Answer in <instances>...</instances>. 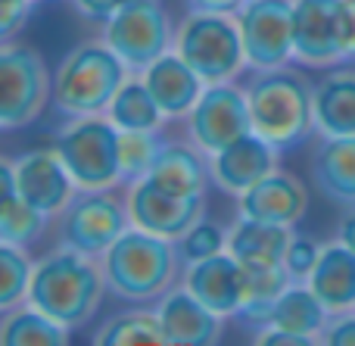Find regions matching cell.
Here are the masks:
<instances>
[{
  "instance_id": "1",
  "label": "cell",
  "mask_w": 355,
  "mask_h": 346,
  "mask_svg": "<svg viewBox=\"0 0 355 346\" xmlns=\"http://www.w3.org/2000/svg\"><path fill=\"white\" fill-rule=\"evenodd\" d=\"M252 131L277 153L306 144L315 135V85L290 66L262 69L246 85Z\"/></svg>"
},
{
  "instance_id": "2",
  "label": "cell",
  "mask_w": 355,
  "mask_h": 346,
  "mask_svg": "<svg viewBox=\"0 0 355 346\" xmlns=\"http://www.w3.org/2000/svg\"><path fill=\"white\" fill-rule=\"evenodd\" d=\"M106 291L103 268L78 250L60 247L35 262L28 287V303L47 312L66 331L91 322Z\"/></svg>"
},
{
  "instance_id": "3",
  "label": "cell",
  "mask_w": 355,
  "mask_h": 346,
  "mask_svg": "<svg viewBox=\"0 0 355 346\" xmlns=\"http://www.w3.org/2000/svg\"><path fill=\"white\" fill-rule=\"evenodd\" d=\"M181 266L184 262L178 256L175 241L141 228H128L100 256L106 287L128 303H153L162 293H168Z\"/></svg>"
},
{
  "instance_id": "4",
  "label": "cell",
  "mask_w": 355,
  "mask_h": 346,
  "mask_svg": "<svg viewBox=\"0 0 355 346\" xmlns=\"http://www.w3.org/2000/svg\"><path fill=\"white\" fill-rule=\"evenodd\" d=\"M128 78V66L119 60L110 44H78L62 56L53 75V97L50 103L62 116H100L110 110L112 97Z\"/></svg>"
},
{
  "instance_id": "5",
  "label": "cell",
  "mask_w": 355,
  "mask_h": 346,
  "mask_svg": "<svg viewBox=\"0 0 355 346\" xmlns=\"http://www.w3.org/2000/svg\"><path fill=\"white\" fill-rule=\"evenodd\" d=\"M175 53L206 85L234 81L246 66L243 37L231 12L190 10L175 28Z\"/></svg>"
},
{
  "instance_id": "6",
  "label": "cell",
  "mask_w": 355,
  "mask_h": 346,
  "mask_svg": "<svg viewBox=\"0 0 355 346\" xmlns=\"http://www.w3.org/2000/svg\"><path fill=\"white\" fill-rule=\"evenodd\" d=\"M62 166L78 191H110L122 181L119 172V128L110 116H78L53 141Z\"/></svg>"
},
{
  "instance_id": "7",
  "label": "cell",
  "mask_w": 355,
  "mask_h": 346,
  "mask_svg": "<svg viewBox=\"0 0 355 346\" xmlns=\"http://www.w3.org/2000/svg\"><path fill=\"white\" fill-rule=\"evenodd\" d=\"M53 97L41 53L25 44H0V128H25Z\"/></svg>"
},
{
  "instance_id": "8",
  "label": "cell",
  "mask_w": 355,
  "mask_h": 346,
  "mask_svg": "<svg viewBox=\"0 0 355 346\" xmlns=\"http://www.w3.org/2000/svg\"><path fill=\"white\" fill-rule=\"evenodd\" d=\"M103 41L128 69L144 72L150 62L175 47V28L159 0H128L106 19Z\"/></svg>"
},
{
  "instance_id": "9",
  "label": "cell",
  "mask_w": 355,
  "mask_h": 346,
  "mask_svg": "<svg viewBox=\"0 0 355 346\" xmlns=\"http://www.w3.org/2000/svg\"><path fill=\"white\" fill-rule=\"evenodd\" d=\"M128 206L110 191H78L60 212V247L78 250L85 256H103L128 231Z\"/></svg>"
},
{
  "instance_id": "10",
  "label": "cell",
  "mask_w": 355,
  "mask_h": 346,
  "mask_svg": "<svg viewBox=\"0 0 355 346\" xmlns=\"http://www.w3.org/2000/svg\"><path fill=\"white\" fill-rule=\"evenodd\" d=\"M234 19L250 69L262 72L293 60V0H246Z\"/></svg>"
},
{
  "instance_id": "11",
  "label": "cell",
  "mask_w": 355,
  "mask_h": 346,
  "mask_svg": "<svg viewBox=\"0 0 355 346\" xmlns=\"http://www.w3.org/2000/svg\"><path fill=\"white\" fill-rule=\"evenodd\" d=\"M190 137L202 153H215V150L227 147L231 141L250 135L252 119L250 103H246V91H240L234 81H221V85H206L200 94L196 106L187 116Z\"/></svg>"
},
{
  "instance_id": "12",
  "label": "cell",
  "mask_w": 355,
  "mask_h": 346,
  "mask_svg": "<svg viewBox=\"0 0 355 346\" xmlns=\"http://www.w3.org/2000/svg\"><path fill=\"white\" fill-rule=\"evenodd\" d=\"M125 206L135 228L168 237V241H178L190 225L202 218V197H175L150 178L131 181Z\"/></svg>"
},
{
  "instance_id": "13",
  "label": "cell",
  "mask_w": 355,
  "mask_h": 346,
  "mask_svg": "<svg viewBox=\"0 0 355 346\" xmlns=\"http://www.w3.org/2000/svg\"><path fill=\"white\" fill-rule=\"evenodd\" d=\"M343 0H293V60L309 69H331L340 53Z\"/></svg>"
},
{
  "instance_id": "14",
  "label": "cell",
  "mask_w": 355,
  "mask_h": 346,
  "mask_svg": "<svg viewBox=\"0 0 355 346\" xmlns=\"http://www.w3.org/2000/svg\"><path fill=\"white\" fill-rule=\"evenodd\" d=\"M16 187L19 197L41 209L44 216H60L75 197V181L62 166L56 147H41L16 159Z\"/></svg>"
},
{
  "instance_id": "15",
  "label": "cell",
  "mask_w": 355,
  "mask_h": 346,
  "mask_svg": "<svg viewBox=\"0 0 355 346\" xmlns=\"http://www.w3.org/2000/svg\"><path fill=\"white\" fill-rule=\"evenodd\" d=\"M275 168H277V150L265 137H259L256 131H250V135L231 141L227 147L209 153V175H212V181L225 193H234V197L250 191L256 181H262Z\"/></svg>"
},
{
  "instance_id": "16",
  "label": "cell",
  "mask_w": 355,
  "mask_h": 346,
  "mask_svg": "<svg viewBox=\"0 0 355 346\" xmlns=\"http://www.w3.org/2000/svg\"><path fill=\"white\" fill-rule=\"evenodd\" d=\"M184 287L215 315H240L243 306V266L231 253H215L193 266H184Z\"/></svg>"
},
{
  "instance_id": "17",
  "label": "cell",
  "mask_w": 355,
  "mask_h": 346,
  "mask_svg": "<svg viewBox=\"0 0 355 346\" xmlns=\"http://www.w3.org/2000/svg\"><path fill=\"white\" fill-rule=\"evenodd\" d=\"M309 209V191L296 175L290 172H268L262 181L240 193V216L259 218L271 225H287L293 228Z\"/></svg>"
},
{
  "instance_id": "18",
  "label": "cell",
  "mask_w": 355,
  "mask_h": 346,
  "mask_svg": "<svg viewBox=\"0 0 355 346\" xmlns=\"http://www.w3.org/2000/svg\"><path fill=\"white\" fill-rule=\"evenodd\" d=\"M156 315L172 346H212L221 340V315L202 306L184 284L162 293Z\"/></svg>"
},
{
  "instance_id": "19",
  "label": "cell",
  "mask_w": 355,
  "mask_h": 346,
  "mask_svg": "<svg viewBox=\"0 0 355 346\" xmlns=\"http://www.w3.org/2000/svg\"><path fill=\"white\" fill-rule=\"evenodd\" d=\"M141 78H144V85L150 87V94H153V100L159 103L166 119L190 116V110L196 106L200 94L206 91V81H202L175 50H168L159 60L150 62Z\"/></svg>"
},
{
  "instance_id": "20",
  "label": "cell",
  "mask_w": 355,
  "mask_h": 346,
  "mask_svg": "<svg viewBox=\"0 0 355 346\" xmlns=\"http://www.w3.org/2000/svg\"><path fill=\"white\" fill-rule=\"evenodd\" d=\"M306 284L327 306L331 315L355 309V253L340 241L324 243Z\"/></svg>"
},
{
  "instance_id": "21",
  "label": "cell",
  "mask_w": 355,
  "mask_h": 346,
  "mask_svg": "<svg viewBox=\"0 0 355 346\" xmlns=\"http://www.w3.org/2000/svg\"><path fill=\"white\" fill-rule=\"evenodd\" d=\"M290 237H293V231L287 225H271L240 216L227 231V253L246 268L284 266Z\"/></svg>"
},
{
  "instance_id": "22",
  "label": "cell",
  "mask_w": 355,
  "mask_h": 346,
  "mask_svg": "<svg viewBox=\"0 0 355 346\" xmlns=\"http://www.w3.org/2000/svg\"><path fill=\"white\" fill-rule=\"evenodd\" d=\"M315 131L355 137V69H334L315 85Z\"/></svg>"
},
{
  "instance_id": "23",
  "label": "cell",
  "mask_w": 355,
  "mask_h": 346,
  "mask_svg": "<svg viewBox=\"0 0 355 346\" xmlns=\"http://www.w3.org/2000/svg\"><path fill=\"white\" fill-rule=\"evenodd\" d=\"M312 181L327 200L355 206V137H321L312 153Z\"/></svg>"
},
{
  "instance_id": "24",
  "label": "cell",
  "mask_w": 355,
  "mask_h": 346,
  "mask_svg": "<svg viewBox=\"0 0 355 346\" xmlns=\"http://www.w3.org/2000/svg\"><path fill=\"white\" fill-rule=\"evenodd\" d=\"M153 184L175 197H206L209 184V162L187 144H162L153 168L147 175Z\"/></svg>"
},
{
  "instance_id": "25",
  "label": "cell",
  "mask_w": 355,
  "mask_h": 346,
  "mask_svg": "<svg viewBox=\"0 0 355 346\" xmlns=\"http://www.w3.org/2000/svg\"><path fill=\"white\" fill-rule=\"evenodd\" d=\"M327 318H331V312L315 297L312 287L293 281V284L281 293V300L275 303V309H271L268 322H265L262 328H281V331H290V334H300V337H306V340L318 343Z\"/></svg>"
},
{
  "instance_id": "26",
  "label": "cell",
  "mask_w": 355,
  "mask_h": 346,
  "mask_svg": "<svg viewBox=\"0 0 355 346\" xmlns=\"http://www.w3.org/2000/svg\"><path fill=\"white\" fill-rule=\"evenodd\" d=\"M69 331L25 300L0 315V346H66Z\"/></svg>"
},
{
  "instance_id": "27",
  "label": "cell",
  "mask_w": 355,
  "mask_h": 346,
  "mask_svg": "<svg viewBox=\"0 0 355 346\" xmlns=\"http://www.w3.org/2000/svg\"><path fill=\"white\" fill-rule=\"evenodd\" d=\"M290 284H293V278L287 275L284 266H259V268L243 266V306H240V318L262 328L268 322L275 303L281 300V293Z\"/></svg>"
},
{
  "instance_id": "28",
  "label": "cell",
  "mask_w": 355,
  "mask_h": 346,
  "mask_svg": "<svg viewBox=\"0 0 355 346\" xmlns=\"http://www.w3.org/2000/svg\"><path fill=\"white\" fill-rule=\"evenodd\" d=\"M106 112L119 131H159L162 119H166L144 78H125Z\"/></svg>"
},
{
  "instance_id": "29",
  "label": "cell",
  "mask_w": 355,
  "mask_h": 346,
  "mask_svg": "<svg viewBox=\"0 0 355 346\" xmlns=\"http://www.w3.org/2000/svg\"><path fill=\"white\" fill-rule=\"evenodd\" d=\"M94 343H100V346H168L159 315L147 312V309L112 315L110 322L97 331Z\"/></svg>"
},
{
  "instance_id": "30",
  "label": "cell",
  "mask_w": 355,
  "mask_h": 346,
  "mask_svg": "<svg viewBox=\"0 0 355 346\" xmlns=\"http://www.w3.org/2000/svg\"><path fill=\"white\" fill-rule=\"evenodd\" d=\"M31 272L35 266H31L25 247L0 241V315L28 300Z\"/></svg>"
},
{
  "instance_id": "31",
  "label": "cell",
  "mask_w": 355,
  "mask_h": 346,
  "mask_svg": "<svg viewBox=\"0 0 355 346\" xmlns=\"http://www.w3.org/2000/svg\"><path fill=\"white\" fill-rule=\"evenodd\" d=\"M162 144L159 131H119V172L125 184L147 178Z\"/></svg>"
},
{
  "instance_id": "32",
  "label": "cell",
  "mask_w": 355,
  "mask_h": 346,
  "mask_svg": "<svg viewBox=\"0 0 355 346\" xmlns=\"http://www.w3.org/2000/svg\"><path fill=\"white\" fill-rule=\"evenodd\" d=\"M47 228V216L41 209H35L31 203H25L22 197L12 200L3 212H0V241L16 243V247H28Z\"/></svg>"
},
{
  "instance_id": "33",
  "label": "cell",
  "mask_w": 355,
  "mask_h": 346,
  "mask_svg": "<svg viewBox=\"0 0 355 346\" xmlns=\"http://www.w3.org/2000/svg\"><path fill=\"white\" fill-rule=\"evenodd\" d=\"M178 256H181L184 266H193L200 259H209L215 253H225L227 250V231L221 225L209 222V218H200L193 222L181 237L175 241Z\"/></svg>"
},
{
  "instance_id": "34",
  "label": "cell",
  "mask_w": 355,
  "mask_h": 346,
  "mask_svg": "<svg viewBox=\"0 0 355 346\" xmlns=\"http://www.w3.org/2000/svg\"><path fill=\"white\" fill-rule=\"evenodd\" d=\"M318 256H321V243H315L312 237H306V234H293L290 237L287 256H284V268H287V275L293 281L306 284L315 262H318Z\"/></svg>"
},
{
  "instance_id": "35",
  "label": "cell",
  "mask_w": 355,
  "mask_h": 346,
  "mask_svg": "<svg viewBox=\"0 0 355 346\" xmlns=\"http://www.w3.org/2000/svg\"><path fill=\"white\" fill-rule=\"evenodd\" d=\"M31 6H35L31 0H0V44H6L25 28Z\"/></svg>"
},
{
  "instance_id": "36",
  "label": "cell",
  "mask_w": 355,
  "mask_h": 346,
  "mask_svg": "<svg viewBox=\"0 0 355 346\" xmlns=\"http://www.w3.org/2000/svg\"><path fill=\"white\" fill-rule=\"evenodd\" d=\"M318 343L327 346H355V309L349 312H337L327 318L324 331H321Z\"/></svg>"
},
{
  "instance_id": "37",
  "label": "cell",
  "mask_w": 355,
  "mask_h": 346,
  "mask_svg": "<svg viewBox=\"0 0 355 346\" xmlns=\"http://www.w3.org/2000/svg\"><path fill=\"white\" fill-rule=\"evenodd\" d=\"M340 53L343 62H355V0H343L340 6Z\"/></svg>"
},
{
  "instance_id": "38",
  "label": "cell",
  "mask_w": 355,
  "mask_h": 346,
  "mask_svg": "<svg viewBox=\"0 0 355 346\" xmlns=\"http://www.w3.org/2000/svg\"><path fill=\"white\" fill-rule=\"evenodd\" d=\"M72 3H75V10L85 19H91V22H106L119 6H125V0H72Z\"/></svg>"
},
{
  "instance_id": "39",
  "label": "cell",
  "mask_w": 355,
  "mask_h": 346,
  "mask_svg": "<svg viewBox=\"0 0 355 346\" xmlns=\"http://www.w3.org/2000/svg\"><path fill=\"white\" fill-rule=\"evenodd\" d=\"M12 200H19L16 162H10V159H3V156H0V212H3Z\"/></svg>"
},
{
  "instance_id": "40",
  "label": "cell",
  "mask_w": 355,
  "mask_h": 346,
  "mask_svg": "<svg viewBox=\"0 0 355 346\" xmlns=\"http://www.w3.org/2000/svg\"><path fill=\"white\" fill-rule=\"evenodd\" d=\"M259 346H309L312 340L300 334H290V331H281V328H262L256 337Z\"/></svg>"
},
{
  "instance_id": "41",
  "label": "cell",
  "mask_w": 355,
  "mask_h": 346,
  "mask_svg": "<svg viewBox=\"0 0 355 346\" xmlns=\"http://www.w3.org/2000/svg\"><path fill=\"white\" fill-rule=\"evenodd\" d=\"M246 0H187L190 10H212V12H237Z\"/></svg>"
},
{
  "instance_id": "42",
  "label": "cell",
  "mask_w": 355,
  "mask_h": 346,
  "mask_svg": "<svg viewBox=\"0 0 355 346\" xmlns=\"http://www.w3.org/2000/svg\"><path fill=\"white\" fill-rule=\"evenodd\" d=\"M337 241L346 243V247H349L352 253H355V206H349V212L340 218V225H337Z\"/></svg>"
},
{
  "instance_id": "43",
  "label": "cell",
  "mask_w": 355,
  "mask_h": 346,
  "mask_svg": "<svg viewBox=\"0 0 355 346\" xmlns=\"http://www.w3.org/2000/svg\"><path fill=\"white\" fill-rule=\"evenodd\" d=\"M31 3H37V0H31Z\"/></svg>"
}]
</instances>
